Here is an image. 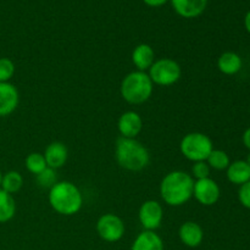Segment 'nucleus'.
I'll return each instance as SVG.
<instances>
[{
	"instance_id": "f257e3e1",
	"label": "nucleus",
	"mask_w": 250,
	"mask_h": 250,
	"mask_svg": "<svg viewBox=\"0 0 250 250\" xmlns=\"http://www.w3.org/2000/svg\"><path fill=\"white\" fill-rule=\"evenodd\" d=\"M194 178L190 173L176 170L168 172L161 180L160 197L170 207H182L193 197Z\"/></svg>"
},
{
	"instance_id": "f03ea898",
	"label": "nucleus",
	"mask_w": 250,
	"mask_h": 250,
	"mask_svg": "<svg viewBox=\"0 0 250 250\" xmlns=\"http://www.w3.org/2000/svg\"><path fill=\"white\" fill-rule=\"evenodd\" d=\"M48 200L54 211L63 216H73L83 207L80 188L68 181H60L49 189Z\"/></svg>"
},
{
	"instance_id": "7ed1b4c3",
	"label": "nucleus",
	"mask_w": 250,
	"mask_h": 250,
	"mask_svg": "<svg viewBox=\"0 0 250 250\" xmlns=\"http://www.w3.org/2000/svg\"><path fill=\"white\" fill-rule=\"evenodd\" d=\"M115 159L122 168L132 172L144 170L150 163L148 149L136 138H117L115 144Z\"/></svg>"
},
{
	"instance_id": "20e7f679",
	"label": "nucleus",
	"mask_w": 250,
	"mask_h": 250,
	"mask_svg": "<svg viewBox=\"0 0 250 250\" xmlns=\"http://www.w3.org/2000/svg\"><path fill=\"white\" fill-rule=\"evenodd\" d=\"M154 90V83L146 72L132 71L125 76L120 85V93L125 102L132 105H141L150 99Z\"/></svg>"
},
{
	"instance_id": "39448f33",
	"label": "nucleus",
	"mask_w": 250,
	"mask_h": 250,
	"mask_svg": "<svg viewBox=\"0 0 250 250\" xmlns=\"http://www.w3.org/2000/svg\"><path fill=\"white\" fill-rule=\"evenodd\" d=\"M212 149L214 144L210 137L200 132L187 133L180 143V150L182 155L192 163L207 161Z\"/></svg>"
},
{
	"instance_id": "423d86ee",
	"label": "nucleus",
	"mask_w": 250,
	"mask_h": 250,
	"mask_svg": "<svg viewBox=\"0 0 250 250\" xmlns=\"http://www.w3.org/2000/svg\"><path fill=\"white\" fill-rule=\"evenodd\" d=\"M148 71L151 82L160 87H170L175 84L182 76V68L180 63L168 58L155 60Z\"/></svg>"
},
{
	"instance_id": "0eeeda50",
	"label": "nucleus",
	"mask_w": 250,
	"mask_h": 250,
	"mask_svg": "<svg viewBox=\"0 0 250 250\" xmlns=\"http://www.w3.org/2000/svg\"><path fill=\"white\" fill-rule=\"evenodd\" d=\"M95 229L100 238L107 243H116L125 236L126 227L120 216L115 214H104L98 219Z\"/></svg>"
},
{
	"instance_id": "6e6552de",
	"label": "nucleus",
	"mask_w": 250,
	"mask_h": 250,
	"mask_svg": "<svg viewBox=\"0 0 250 250\" xmlns=\"http://www.w3.org/2000/svg\"><path fill=\"white\" fill-rule=\"evenodd\" d=\"M138 219L146 231H156L164 220L163 205L156 200H146L139 208Z\"/></svg>"
},
{
	"instance_id": "1a4fd4ad",
	"label": "nucleus",
	"mask_w": 250,
	"mask_h": 250,
	"mask_svg": "<svg viewBox=\"0 0 250 250\" xmlns=\"http://www.w3.org/2000/svg\"><path fill=\"white\" fill-rule=\"evenodd\" d=\"M220 195H221V189L216 181H214L212 178L209 177L194 181L193 197L199 204L204 205V207H212L219 202Z\"/></svg>"
},
{
	"instance_id": "9d476101",
	"label": "nucleus",
	"mask_w": 250,
	"mask_h": 250,
	"mask_svg": "<svg viewBox=\"0 0 250 250\" xmlns=\"http://www.w3.org/2000/svg\"><path fill=\"white\" fill-rule=\"evenodd\" d=\"M117 129L124 138H136L143 129V120L136 111H126L119 117Z\"/></svg>"
},
{
	"instance_id": "9b49d317",
	"label": "nucleus",
	"mask_w": 250,
	"mask_h": 250,
	"mask_svg": "<svg viewBox=\"0 0 250 250\" xmlns=\"http://www.w3.org/2000/svg\"><path fill=\"white\" fill-rule=\"evenodd\" d=\"M20 94L12 83H0V117L10 116L17 109Z\"/></svg>"
},
{
	"instance_id": "f8f14e48",
	"label": "nucleus",
	"mask_w": 250,
	"mask_h": 250,
	"mask_svg": "<svg viewBox=\"0 0 250 250\" xmlns=\"http://www.w3.org/2000/svg\"><path fill=\"white\" fill-rule=\"evenodd\" d=\"M178 238L183 246L188 248H198L204 241V231L197 222L187 221L178 229Z\"/></svg>"
},
{
	"instance_id": "ddd939ff",
	"label": "nucleus",
	"mask_w": 250,
	"mask_h": 250,
	"mask_svg": "<svg viewBox=\"0 0 250 250\" xmlns=\"http://www.w3.org/2000/svg\"><path fill=\"white\" fill-rule=\"evenodd\" d=\"M173 10L183 19H195L205 11L208 0H170Z\"/></svg>"
},
{
	"instance_id": "4468645a",
	"label": "nucleus",
	"mask_w": 250,
	"mask_h": 250,
	"mask_svg": "<svg viewBox=\"0 0 250 250\" xmlns=\"http://www.w3.org/2000/svg\"><path fill=\"white\" fill-rule=\"evenodd\" d=\"M44 158H45L48 167L58 170L61 168L66 164L68 158L67 146L61 142H53L49 144L44 151Z\"/></svg>"
},
{
	"instance_id": "2eb2a0df",
	"label": "nucleus",
	"mask_w": 250,
	"mask_h": 250,
	"mask_svg": "<svg viewBox=\"0 0 250 250\" xmlns=\"http://www.w3.org/2000/svg\"><path fill=\"white\" fill-rule=\"evenodd\" d=\"M155 61V53L151 45L146 43L138 44L132 51V62L138 71H148Z\"/></svg>"
},
{
	"instance_id": "dca6fc26",
	"label": "nucleus",
	"mask_w": 250,
	"mask_h": 250,
	"mask_svg": "<svg viewBox=\"0 0 250 250\" xmlns=\"http://www.w3.org/2000/svg\"><path fill=\"white\" fill-rule=\"evenodd\" d=\"M131 250H164V241L155 231H142L132 243Z\"/></svg>"
},
{
	"instance_id": "f3484780",
	"label": "nucleus",
	"mask_w": 250,
	"mask_h": 250,
	"mask_svg": "<svg viewBox=\"0 0 250 250\" xmlns=\"http://www.w3.org/2000/svg\"><path fill=\"white\" fill-rule=\"evenodd\" d=\"M227 180L237 186L250 181V164L247 160H236L229 164L226 170Z\"/></svg>"
},
{
	"instance_id": "a211bd4d",
	"label": "nucleus",
	"mask_w": 250,
	"mask_h": 250,
	"mask_svg": "<svg viewBox=\"0 0 250 250\" xmlns=\"http://www.w3.org/2000/svg\"><path fill=\"white\" fill-rule=\"evenodd\" d=\"M243 61L234 51H225L217 59V68L220 72L227 76H233L242 70Z\"/></svg>"
},
{
	"instance_id": "6ab92c4d",
	"label": "nucleus",
	"mask_w": 250,
	"mask_h": 250,
	"mask_svg": "<svg viewBox=\"0 0 250 250\" xmlns=\"http://www.w3.org/2000/svg\"><path fill=\"white\" fill-rule=\"evenodd\" d=\"M16 214V202L12 194L0 188V224H6Z\"/></svg>"
},
{
	"instance_id": "aec40b11",
	"label": "nucleus",
	"mask_w": 250,
	"mask_h": 250,
	"mask_svg": "<svg viewBox=\"0 0 250 250\" xmlns=\"http://www.w3.org/2000/svg\"><path fill=\"white\" fill-rule=\"evenodd\" d=\"M23 186V177L17 171H7L6 173H2L1 180V189L7 192L9 194H15L20 192V189Z\"/></svg>"
},
{
	"instance_id": "412c9836",
	"label": "nucleus",
	"mask_w": 250,
	"mask_h": 250,
	"mask_svg": "<svg viewBox=\"0 0 250 250\" xmlns=\"http://www.w3.org/2000/svg\"><path fill=\"white\" fill-rule=\"evenodd\" d=\"M207 163L210 166V168L222 171L227 170V167L231 164V160H229V156L226 151L221 150V149H212L210 155L208 156Z\"/></svg>"
},
{
	"instance_id": "4be33fe9",
	"label": "nucleus",
	"mask_w": 250,
	"mask_h": 250,
	"mask_svg": "<svg viewBox=\"0 0 250 250\" xmlns=\"http://www.w3.org/2000/svg\"><path fill=\"white\" fill-rule=\"evenodd\" d=\"M24 165H26L28 172L33 173L36 176L48 167L45 158L41 153H31L29 155H27L26 160H24Z\"/></svg>"
},
{
	"instance_id": "5701e85b",
	"label": "nucleus",
	"mask_w": 250,
	"mask_h": 250,
	"mask_svg": "<svg viewBox=\"0 0 250 250\" xmlns=\"http://www.w3.org/2000/svg\"><path fill=\"white\" fill-rule=\"evenodd\" d=\"M58 182V176H56V172L54 168L46 167L45 170L42 171L39 175H37V183H38L42 188H48V189H50V188L54 187Z\"/></svg>"
},
{
	"instance_id": "b1692460",
	"label": "nucleus",
	"mask_w": 250,
	"mask_h": 250,
	"mask_svg": "<svg viewBox=\"0 0 250 250\" xmlns=\"http://www.w3.org/2000/svg\"><path fill=\"white\" fill-rule=\"evenodd\" d=\"M15 63L7 58H0V83L10 82L15 75Z\"/></svg>"
},
{
	"instance_id": "393cba45",
	"label": "nucleus",
	"mask_w": 250,
	"mask_h": 250,
	"mask_svg": "<svg viewBox=\"0 0 250 250\" xmlns=\"http://www.w3.org/2000/svg\"><path fill=\"white\" fill-rule=\"evenodd\" d=\"M210 172H211V168L208 165L207 161H198V163L193 164L190 176H192L195 181L204 180V178L210 177Z\"/></svg>"
},
{
	"instance_id": "a878e982",
	"label": "nucleus",
	"mask_w": 250,
	"mask_h": 250,
	"mask_svg": "<svg viewBox=\"0 0 250 250\" xmlns=\"http://www.w3.org/2000/svg\"><path fill=\"white\" fill-rule=\"evenodd\" d=\"M238 200L242 207L250 210V181L239 186L238 189Z\"/></svg>"
},
{
	"instance_id": "bb28decb",
	"label": "nucleus",
	"mask_w": 250,
	"mask_h": 250,
	"mask_svg": "<svg viewBox=\"0 0 250 250\" xmlns=\"http://www.w3.org/2000/svg\"><path fill=\"white\" fill-rule=\"evenodd\" d=\"M143 1L144 4H146L150 7H160L165 5L167 1H170V0H143Z\"/></svg>"
},
{
	"instance_id": "cd10ccee",
	"label": "nucleus",
	"mask_w": 250,
	"mask_h": 250,
	"mask_svg": "<svg viewBox=\"0 0 250 250\" xmlns=\"http://www.w3.org/2000/svg\"><path fill=\"white\" fill-rule=\"evenodd\" d=\"M242 141H243V144L244 146H246L248 150H250V127L244 131L243 136H242Z\"/></svg>"
},
{
	"instance_id": "c85d7f7f",
	"label": "nucleus",
	"mask_w": 250,
	"mask_h": 250,
	"mask_svg": "<svg viewBox=\"0 0 250 250\" xmlns=\"http://www.w3.org/2000/svg\"><path fill=\"white\" fill-rule=\"evenodd\" d=\"M244 27H246L247 32L250 34V10L244 16Z\"/></svg>"
},
{
	"instance_id": "c756f323",
	"label": "nucleus",
	"mask_w": 250,
	"mask_h": 250,
	"mask_svg": "<svg viewBox=\"0 0 250 250\" xmlns=\"http://www.w3.org/2000/svg\"><path fill=\"white\" fill-rule=\"evenodd\" d=\"M1 180H2V173L1 171H0V187H1Z\"/></svg>"
}]
</instances>
